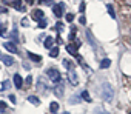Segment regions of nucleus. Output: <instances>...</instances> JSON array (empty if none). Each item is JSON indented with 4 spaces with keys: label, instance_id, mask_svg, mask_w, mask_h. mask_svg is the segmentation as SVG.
Instances as JSON below:
<instances>
[{
    "label": "nucleus",
    "instance_id": "obj_9",
    "mask_svg": "<svg viewBox=\"0 0 131 114\" xmlns=\"http://www.w3.org/2000/svg\"><path fill=\"white\" fill-rule=\"evenodd\" d=\"M22 82H23L22 80V76L20 74H14V85H16V88L20 89L22 88Z\"/></svg>",
    "mask_w": 131,
    "mask_h": 114
},
{
    "label": "nucleus",
    "instance_id": "obj_7",
    "mask_svg": "<svg viewBox=\"0 0 131 114\" xmlns=\"http://www.w3.org/2000/svg\"><path fill=\"white\" fill-rule=\"evenodd\" d=\"M63 91H65V88H63V85H62V83L56 85V88H54V94H56L57 97H62V96H63Z\"/></svg>",
    "mask_w": 131,
    "mask_h": 114
},
{
    "label": "nucleus",
    "instance_id": "obj_10",
    "mask_svg": "<svg viewBox=\"0 0 131 114\" xmlns=\"http://www.w3.org/2000/svg\"><path fill=\"white\" fill-rule=\"evenodd\" d=\"M43 16H45V14H43L42 9H36V11L32 13V17H34L36 20H43Z\"/></svg>",
    "mask_w": 131,
    "mask_h": 114
},
{
    "label": "nucleus",
    "instance_id": "obj_30",
    "mask_svg": "<svg viewBox=\"0 0 131 114\" xmlns=\"http://www.w3.org/2000/svg\"><path fill=\"white\" fill-rule=\"evenodd\" d=\"M129 114H131V112H129Z\"/></svg>",
    "mask_w": 131,
    "mask_h": 114
},
{
    "label": "nucleus",
    "instance_id": "obj_23",
    "mask_svg": "<svg viewBox=\"0 0 131 114\" xmlns=\"http://www.w3.org/2000/svg\"><path fill=\"white\" fill-rule=\"evenodd\" d=\"M9 100H11V102H16V96H13V94H9Z\"/></svg>",
    "mask_w": 131,
    "mask_h": 114
},
{
    "label": "nucleus",
    "instance_id": "obj_16",
    "mask_svg": "<svg viewBox=\"0 0 131 114\" xmlns=\"http://www.w3.org/2000/svg\"><path fill=\"white\" fill-rule=\"evenodd\" d=\"M28 100H29L32 105H39V103H40V100H39L36 96H29V97H28Z\"/></svg>",
    "mask_w": 131,
    "mask_h": 114
},
{
    "label": "nucleus",
    "instance_id": "obj_26",
    "mask_svg": "<svg viewBox=\"0 0 131 114\" xmlns=\"http://www.w3.org/2000/svg\"><path fill=\"white\" fill-rule=\"evenodd\" d=\"M125 3H126L128 6H131V0H125Z\"/></svg>",
    "mask_w": 131,
    "mask_h": 114
},
{
    "label": "nucleus",
    "instance_id": "obj_29",
    "mask_svg": "<svg viewBox=\"0 0 131 114\" xmlns=\"http://www.w3.org/2000/svg\"><path fill=\"white\" fill-rule=\"evenodd\" d=\"M0 55H2V54H0Z\"/></svg>",
    "mask_w": 131,
    "mask_h": 114
},
{
    "label": "nucleus",
    "instance_id": "obj_8",
    "mask_svg": "<svg viewBox=\"0 0 131 114\" xmlns=\"http://www.w3.org/2000/svg\"><path fill=\"white\" fill-rule=\"evenodd\" d=\"M52 45H54V39H52V37H46L45 42H43V46H45L46 49H51Z\"/></svg>",
    "mask_w": 131,
    "mask_h": 114
},
{
    "label": "nucleus",
    "instance_id": "obj_21",
    "mask_svg": "<svg viewBox=\"0 0 131 114\" xmlns=\"http://www.w3.org/2000/svg\"><path fill=\"white\" fill-rule=\"evenodd\" d=\"M31 83H32V77L28 76V77H26V85H31Z\"/></svg>",
    "mask_w": 131,
    "mask_h": 114
},
{
    "label": "nucleus",
    "instance_id": "obj_13",
    "mask_svg": "<svg viewBox=\"0 0 131 114\" xmlns=\"http://www.w3.org/2000/svg\"><path fill=\"white\" fill-rule=\"evenodd\" d=\"M49 111L51 112H57L59 111V103L57 102H51L49 103Z\"/></svg>",
    "mask_w": 131,
    "mask_h": 114
},
{
    "label": "nucleus",
    "instance_id": "obj_18",
    "mask_svg": "<svg viewBox=\"0 0 131 114\" xmlns=\"http://www.w3.org/2000/svg\"><path fill=\"white\" fill-rule=\"evenodd\" d=\"M65 17H67V20H68V22H73V20H74V16H73V14H67Z\"/></svg>",
    "mask_w": 131,
    "mask_h": 114
},
{
    "label": "nucleus",
    "instance_id": "obj_6",
    "mask_svg": "<svg viewBox=\"0 0 131 114\" xmlns=\"http://www.w3.org/2000/svg\"><path fill=\"white\" fill-rule=\"evenodd\" d=\"M3 45H5V48H6L9 52H13V54H16V52H17V48H16L14 42H6V43H3Z\"/></svg>",
    "mask_w": 131,
    "mask_h": 114
},
{
    "label": "nucleus",
    "instance_id": "obj_28",
    "mask_svg": "<svg viewBox=\"0 0 131 114\" xmlns=\"http://www.w3.org/2000/svg\"><path fill=\"white\" fill-rule=\"evenodd\" d=\"M62 114H70V112H68V111H65V112H62Z\"/></svg>",
    "mask_w": 131,
    "mask_h": 114
},
{
    "label": "nucleus",
    "instance_id": "obj_14",
    "mask_svg": "<svg viewBox=\"0 0 131 114\" xmlns=\"http://www.w3.org/2000/svg\"><path fill=\"white\" fill-rule=\"evenodd\" d=\"M80 97H82L83 100H86V102H91V97H90V93H88V91H82V93H80Z\"/></svg>",
    "mask_w": 131,
    "mask_h": 114
},
{
    "label": "nucleus",
    "instance_id": "obj_20",
    "mask_svg": "<svg viewBox=\"0 0 131 114\" xmlns=\"http://www.w3.org/2000/svg\"><path fill=\"white\" fill-rule=\"evenodd\" d=\"M39 26H40V28H45V26H46V22H45V20H40V22H39Z\"/></svg>",
    "mask_w": 131,
    "mask_h": 114
},
{
    "label": "nucleus",
    "instance_id": "obj_19",
    "mask_svg": "<svg viewBox=\"0 0 131 114\" xmlns=\"http://www.w3.org/2000/svg\"><path fill=\"white\" fill-rule=\"evenodd\" d=\"M6 109V103L5 102H0V111H5Z\"/></svg>",
    "mask_w": 131,
    "mask_h": 114
},
{
    "label": "nucleus",
    "instance_id": "obj_3",
    "mask_svg": "<svg viewBox=\"0 0 131 114\" xmlns=\"http://www.w3.org/2000/svg\"><path fill=\"white\" fill-rule=\"evenodd\" d=\"M68 79H70V82H71L74 86L79 85V77H77V73H76L74 70H70V71H68Z\"/></svg>",
    "mask_w": 131,
    "mask_h": 114
},
{
    "label": "nucleus",
    "instance_id": "obj_15",
    "mask_svg": "<svg viewBox=\"0 0 131 114\" xmlns=\"http://www.w3.org/2000/svg\"><path fill=\"white\" fill-rule=\"evenodd\" d=\"M49 55H51V57H57V55H59V48H57V46L51 48V49H49Z\"/></svg>",
    "mask_w": 131,
    "mask_h": 114
},
{
    "label": "nucleus",
    "instance_id": "obj_27",
    "mask_svg": "<svg viewBox=\"0 0 131 114\" xmlns=\"http://www.w3.org/2000/svg\"><path fill=\"white\" fill-rule=\"evenodd\" d=\"M26 2H28V3H32V0H26Z\"/></svg>",
    "mask_w": 131,
    "mask_h": 114
},
{
    "label": "nucleus",
    "instance_id": "obj_25",
    "mask_svg": "<svg viewBox=\"0 0 131 114\" xmlns=\"http://www.w3.org/2000/svg\"><path fill=\"white\" fill-rule=\"evenodd\" d=\"M0 13H6V9H5L3 6H0Z\"/></svg>",
    "mask_w": 131,
    "mask_h": 114
},
{
    "label": "nucleus",
    "instance_id": "obj_17",
    "mask_svg": "<svg viewBox=\"0 0 131 114\" xmlns=\"http://www.w3.org/2000/svg\"><path fill=\"white\" fill-rule=\"evenodd\" d=\"M106 8H108V13H110V16H111L113 19H114V17H116V13H114V9H113V6H111V5H108Z\"/></svg>",
    "mask_w": 131,
    "mask_h": 114
},
{
    "label": "nucleus",
    "instance_id": "obj_5",
    "mask_svg": "<svg viewBox=\"0 0 131 114\" xmlns=\"http://www.w3.org/2000/svg\"><path fill=\"white\" fill-rule=\"evenodd\" d=\"M0 59H2V62L5 63V65H8V66H11L13 63H14V59L11 55H0Z\"/></svg>",
    "mask_w": 131,
    "mask_h": 114
},
{
    "label": "nucleus",
    "instance_id": "obj_11",
    "mask_svg": "<svg viewBox=\"0 0 131 114\" xmlns=\"http://www.w3.org/2000/svg\"><path fill=\"white\" fill-rule=\"evenodd\" d=\"M28 55H29V59H31L32 62H37V63H39V62L42 60V57H40L39 54H34V52H28Z\"/></svg>",
    "mask_w": 131,
    "mask_h": 114
},
{
    "label": "nucleus",
    "instance_id": "obj_4",
    "mask_svg": "<svg viewBox=\"0 0 131 114\" xmlns=\"http://www.w3.org/2000/svg\"><path fill=\"white\" fill-rule=\"evenodd\" d=\"M52 11H54V14H56L57 17H62V16L65 14V5H63V3H59V5H54V8H52Z\"/></svg>",
    "mask_w": 131,
    "mask_h": 114
},
{
    "label": "nucleus",
    "instance_id": "obj_24",
    "mask_svg": "<svg viewBox=\"0 0 131 114\" xmlns=\"http://www.w3.org/2000/svg\"><path fill=\"white\" fill-rule=\"evenodd\" d=\"M42 3H52V0H40Z\"/></svg>",
    "mask_w": 131,
    "mask_h": 114
},
{
    "label": "nucleus",
    "instance_id": "obj_12",
    "mask_svg": "<svg viewBox=\"0 0 131 114\" xmlns=\"http://www.w3.org/2000/svg\"><path fill=\"white\" fill-rule=\"evenodd\" d=\"M110 66H111V60H110V59H103V60L100 62V68H102V70L110 68Z\"/></svg>",
    "mask_w": 131,
    "mask_h": 114
},
{
    "label": "nucleus",
    "instance_id": "obj_1",
    "mask_svg": "<svg viewBox=\"0 0 131 114\" xmlns=\"http://www.w3.org/2000/svg\"><path fill=\"white\" fill-rule=\"evenodd\" d=\"M46 74H48V77L51 79L52 83H56V85L62 83V77H60L59 70H56V68H49V70H46Z\"/></svg>",
    "mask_w": 131,
    "mask_h": 114
},
{
    "label": "nucleus",
    "instance_id": "obj_2",
    "mask_svg": "<svg viewBox=\"0 0 131 114\" xmlns=\"http://www.w3.org/2000/svg\"><path fill=\"white\" fill-rule=\"evenodd\" d=\"M113 97H114L113 88H111L108 83H103V99H105L106 102H110V100H113Z\"/></svg>",
    "mask_w": 131,
    "mask_h": 114
},
{
    "label": "nucleus",
    "instance_id": "obj_22",
    "mask_svg": "<svg viewBox=\"0 0 131 114\" xmlns=\"http://www.w3.org/2000/svg\"><path fill=\"white\" fill-rule=\"evenodd\" d=\"M80 23L85 25V23H86V19H85V17H80Z\"/></svg>",
    "mask_w": 131,
    "mask_h": 114
}]
</instances>
